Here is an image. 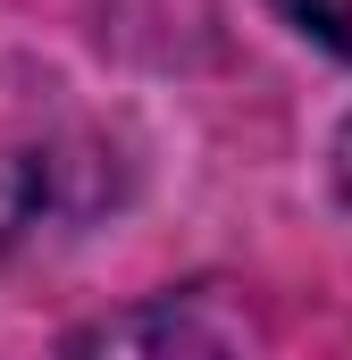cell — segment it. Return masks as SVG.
Instances as JSON below:
<instances>
[{
    "instance_id": "obj_2",
    "label": "cell",
    "mask_w": 352,
    "mask_h": 360,
    "mask_svg": "<svg viewBox=\"0 0 352 360\" xmlns=\"http://www.w3.org/2000/svg\"><path fill=\"white\" fill-rule=\"evenodd\" d=\"M302 42H319L327 59H352V0H268Z\"/></svg>"
},
{
    "instance_id": "obj_1",
    "label": "cell",
    "mask_w": 352,
    "mask_h": 360,
    "mask_svg": "<svg viewBox=\"0 0 352 360\" xmlns=\"http://www.w3.org/2000/svg\"><path fill=\"white\" fill-rule=\"evenodd\" d=\"M244 344V327H227V319H210L201 310V293H160V302H143V310H118V319H92L68 335V352H235Z\"/></svg>"
},
{
    "instance_id": "obj_3",
    "label": "cell",
    "mask_w": 352,
    "mask_h": 360,
    "mask_svg": "<svg viewBox=\"0 0 352 360\" xmlns=\"http://www.w3.org/2000/svg\"><path fill=\"white\" fill-rule=\"evenodd\" d=\"M336 193H344V210H352V117L336 126Z\"/></svg>"
}]
</instances>
